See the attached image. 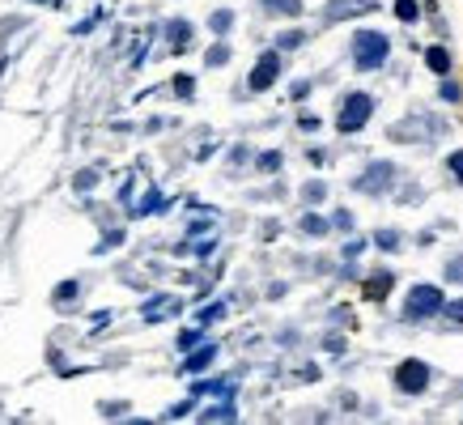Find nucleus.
<instances>
[{
	"label": "nucleus",
	"mask_w": 463,
	"mask_h": 425,
	"mask_svg": "<svg viewBox=\"0 0 463 425\" xmlns=\"http://www.w3.org/2000/svg\"><path fill=\"white\" fill-rule=\"evenodd\" d=\"M387 51H391V43H387V34H379V30H357L353 34V60H357V69H379L383 60H387Z\"/></svg>",
	"instance_id": "f257e3e1"
},
{
	"label": "nucleus",
	"mask_w": 463,
	"mask_h": 425,
	"mask_svg": "<svg viewBox=\"0 0 463 425\" xmlns=\"http://www.w3.org/2000/svg\"><path fill=\"white\" fill-rule=\"evenodd\" d=\"M370 111H374V98H370V94H348L344 106H340L336 128H340V132H357V128L370 120Z\"/></svg>",
	"instance_id": "f03ea898"
},
{
	"label": "nucleus",
	"mask_w": 463,
	"mask_h": 425,
	"mask_svg": "<svg viewBox=\"0 0 463 425\" xmlns=\"http://www.w3.org/2000/svg\"><path fill=\"white\" fill-rule=\"evenodd\" d=\"M442 310V289L438 285H417L413 294H408V302H404V315L408 319H429V315H438Z\"/></svg>",
	"instance_id": "7ed1b4c3"
},
{
	"label": "nucleus",
	"mask_w": 463,
	"mask_h": 425,
	"mask_svg": "<svg viewBox=\"0 0 463 425\" xmlns=\"http://www.w3.org/2000/svg\"><path fill=\"white\" fill-rule=\"evenodd\" d=\"M395 387H399V391H413V396L425 391V387H429V366H425V361H404V366L395 370Z\"/></svg>",
	"instance_id": "20e7f679"
},
{
	"label": "nucleus",
	"mask_w": 463,
	"mask_h": 425,
	"mask_svg": "<svg viewBox=\"0 0 463 425\" xmlns=\"http://www.w3.org/2000/svg\"><path fill=\"white\" fill-rule=\"evenodd\" d=\"M277 73H281V56H277V51H264L260 64H255V73H251V89H255V94L268 89V85L277 81Z\"/></svg>",
	"instance_id": "39448f33"
},
{
	"label": "nucleus",
	"mask_w": 463,
	"mask_h": 425,
	"mask_svg": "<svg viewBox=\"0 0 463 425\" xmlns=\"http://www.w3.org/2000/svg\"><path fill=\"white\" fill-rule=\"evenodd\" d=\"M391 179H395V166L391 162H374L366 171V179H357V192H383V187H391Z\"/></svg>",
	"instance_id": "423d86ee"
},
{
	"label": "nucleus",
	"mask_w": 463,
	"mask_h": 425,
	"mask_svg": "<svg viewBox=\"0 0 463 425\" xmlns=\"http://www.w3.org/2000/svg\"><path fill=\"white\" fill-rule=\"evenodd\" d=\"M374 5L370 0H332V9H328V17L336 22V17H353V13H370Z\"/></svg>",
	"instance_id": "0eeeda50"
},
{
	"label": "nucleus",
	"mask_w": 463,
	"mask_h": 425,
	"mask_svg": "<svg viewBox=\"0 0 463 425\" xmlns=\"http://www.w3.org/2000/svg\"><path fill=\"white\" fill-rule=\"evenodd\" d=\"M166 38H170L175 51H183V47L191 43V26H187V22H170V26H166Z\"/></svg>",
	"instance_id": "6e6552de"
},
{
	"label": "nucleus",
	"mask_w": 463,
	"mask_h": 425,
	"mask_svg": "<svg viewBox=\"0 0 463 425\" xmlns=\"http://www.w3.org/2000/svg\"><path fill=\"white\" fill-rule=\"evenodd\" d=\"M213 357H217V345H204L200 353H191V357L183 361V370H191V375H196V370H204V366H209Z\"/></svg>",
	"instance_id": "1a4fd4ad"
},
{
	"label": "nucleus",
	"mask_w": 463,
	"mask_h": 425,
	"mask_svg": "<svg viewBox=\"0 0 463 425\" xmlns=\"http://www.w3.org/2000/svg\"><path fill=\"white\" fill-rule=\"evenodd\" d=\"M425 64H429L434 73H442V77H446V73H450V56H446V47H429V51H425Z\"/></svg>",
	"instance_id": "9d476101"
},
{
	"label": "nucleus",
	"mask_w": 463,
	"mask_h": 425,
	"mask_svg": "<svg viewBox=\"0 0 463 425\" xmlns=\"http://www.w3.org/2000/svg\"><path fill=\"white\" fill-rule=\"evenodd\" d=\"M170 306H179L175 298H153V302H145V319H162V315H170Z\"/></svg>",
	"instance_id": "9b49d317"
},
{
	"label": "nucleus",
	"mask_w": 463,
	"mask_h": 425,
	"mask_svg": "<svg viewBox=\"0 0 463 425\" xmlns=\"http://www.w3.org/2000/svg\"><path fill=\"white\" fill-rule=\"evenodd\" d=\"M391 285H395L391 273H374V281L366 285V294H370V298H383V294H391Z\"/></svg>",
	"instance_id": "f8f14e48"
},
{
	"label": "nucleus",
	"mask_w": 463,
	"mask_h": 425,
	"mask_svg": "<svg viewBox=\"0 0 463 425\" xmlns=\"http://www.w3.org/2000/svg\"><path fill=\"white\" fill-rule=\"evenodd\" d=\"M264 9H268V13H289V17H293V13H302V0H264Z\"/></svg>",
	"instance_id": "ddd939ff"
},
{
	"label": "nucleus",
	"mask_w": 463,
	"mask_h": 425,
	"mask_svg": "<svg viewBox=\"0 0 463 425\" xmlns=\"http://www.w3.org/2000/svg\"><path fill=\"white\" fill-rule=\"evenodd\" d=\"M417 13H421L417 0H395V17L399 22H417Z\"/></svg>",
	"instance_id": "4468645a"
},
{
	"label": "nucleus",
	"mask_w": 463,
	"mask_h": 425,
	"mask_svg": "<svg viewBox=\"0 0 463 425\" xmlns=\"http://www.w3.org/2000/svg\"><path fill=\"white\" fill-rule=\"evenodd\" d=\"M158 208H162V196H158V192H149V196L132 208V217H145V212H158Z\"/></svg>",
	"instance_id": "2eb2a0df"
},
{
	"label": "nucleus",
	"mask_w": 463,
	"mask_h": 425,
	"mask_svg": "<svg viewBox=\"0 0 463 425\" xmlns=\"http://www.w3.org/2000/svg\"><path fill=\"white\" fill-rule=\"evenodd\" d=\"M209 26H213V30H217V34H226V30H230V26H234V13H230V9H217V13H213V22H209Z\"/></svg>",
	"instance_id": "dca6fc26"
},
{
	"label": "nucleus",
	"mask_w": 463,
	"mask_h": 425,
	"mask_svg": "<svg viewBox=\"0 0 463 425\" xmlns=\"http://www.w3.org/2000/svg\"><path fill=\"white\" fill-rule=\"evenodd\" d=\"M302 230H306V234H323V230H328V222H323V217H315V212H306V217H302Z\"/></svg>",
	"instance_id": "f3484780"
},
{
	"label": "nucleus",
	"mask_w": 463,
	"mask_h": 425,
	"mask_svg": "<svg viewBox=\"0 0 463 425\" xmlns=\"http://www.w3.org/2000/svg\"><path fill=\"white\" fill-rule=\"evenodd\" d=\"M204 60H209L213 69H217V64H226V60H230V47H226V43H217V47H209V56H204Z\"/></svg>",
	"instance_id": "a211bd4d"
},
{
	"label": "nucleus",
	"mask_w": 463,
	"mask_h": 425,
	"mask_svg": "<svg viewBox=\"0 0 463 425\" xmlns=\"http://www.w3.org/2000/svg\"><path fill=\"white\" fill-rule=\"evenodd\" d=\"M204 421H234V404H217L213 412H204Z\"/></svg>",
	"instance_id": "6ab92c4d"
},
{
	"label": "nucleus",
	"mask_w": 463,
	"mask_h": 425,
	"mask_svg": "<svg viewBox=\"0 0 463 425\" xmlns=\"http://www.w3.org/2000/svg\"><path fill=\"white\" fill-rule=\"evenodd\" d=\"M221 315H226V302H213V306L200 310V324H213V319H221Z\"/></svg>",
	"instance_id": "aec40b11"
},
{
	"label": "nucleus",
	"mask_w": 463,
	"mask_h": 425,
	"mask_svg": "<svg viewBox=\"0 0 463 425\" xmlns=\"http://www.w3.org/2000/svg\"><path fill=\"white\" fill-rule=\"evenodd\" d=\"M94 183H98V175H94V171H81V175L73 179V187H77V192H89Z\"/></svg>",
	"instance_id": "412c9836"
},
{
	"label": "nucleus",
	"mask_w": 463,
	"mask_h": 425,
	"mask_svg": "<svg viewBox=\"0 0 463 425\" xmlns=\"http://www.w3.org/2000/svg\"><path fill=\"white\" fill-rule=\"evenodd\" d=\"M374 243H379L383 251H395V247H399V234H395V230H383V234H379Z\"/></svg>",
	"instance_id": "4be33fe9"
},
{
	"label": "nucleus",
	"mask_w": 463,
	"mask_h": 425,
	"mask_svg": "<svg viewBox=\"0 0 463 425\" xmlns=\"http://www.w3.org/2000/svg\"><path fill=\"white\" fill-rule=\"evenodd\" d=\"M77 294H81V285H77V281H64V285L56 289V302H68V298H77Z\"/></svg>",
	"instance_id": "5701e85b"
},
{
	"label": "nucleus",
	"mask_w": 463,
	"mask_h": 425,
	"mask_svg": "<svg viewBox=\"0 0 463 425\" xmlns=\"http://www.w3.org/2000/svg\"><path fill=\"white\" fill-rule=\"evenodd\" d=\"M119 243H124V230H111L107 238H102V243H98V251H115Z\"/></svg>",
	"instance_id": "b1692460"
},
{
	"label": "nucleus",
	"mask_w": 463,
	"mask_h": 425,
	"mask_svg": "<svg viewBox=\"0 0 463 425\" xmlns=\"http://www.w3.org/2000/svg\"><path fill=\"white\" fill-rule=\"evenodd\" d=\"M446 166H450V175L463 183V149H455V153H450V162H446Z\"/></svg>",
	"instance_id": "393cba45"
},
{
	"label": "nucleus",
	"mask_w": 463,
	"mask_h": 425,
	"mask_svg": "<svg viewBox=\"0 0 463 425\" xmlns=\"http://www.w3.org/2000/svg\"><path fill=\"white\" fill-rule=\"evenodd\" d=\"M323 192H328L323 183H306V187H302V196H306V200H311V204H315V200H323Z\"/></svg>",
	"instance_id": "a878e982"
},
{
	"label": "nucleus",
	"mask_w": 463,
	"mask_h": 425,
	"mask_svg": "<svg viewBox=\"0 0 463 425\" xmlns=\"http://www.w3.org/2000/svg\"><path fill=\"white\" fill-rule=\"evenodd\" d=\"M302 38H306L302 30H289V34H281L277 43H281V47H302Z\"/></svg>",
	"instance_id": "bb28decb"
},
{
	"label": "nucleus",
	"mask_w": 463,
	"mask_h": 425,
	"mask_svg": "<svg viewBox=\"0 0 463 425\" xmlns=\"http://www.w3.org/2000/svg\"><path fill=\"white\" fill-rule=\"evenodd\" d=\"M277 166H281V153H264L260 157V171H277Z\"/></svg>",
	"instance_id": "cd10ccee"
},
{
	"label": "nucleus",
	"mask_w": 463,
	"mask_h": 425,
	"mask_svg": "<svg viewBox=\"0 0 463 425\" xmlns=\"http://www.w3.org/2000/svg\"><path fill=\"white\" fill-rule=\"evenodd\" d=\"M450 281H463V259H450V268H446Z\"/></svg>",
	"instance_id": "c85d7f7f"
},
{
	"label": "nucleus",
	"mask_w": 463,
	"mask_h": 425,
	"mask_svg": "<svg viewBox=\"0 0 463 425\" xmlns=\"http://www.w3.org/2000/svg\"><path fill=\"white\" fill-rule=\"evenodd\" d=\"M196 340H200V332H183V336H179V349H183V353H187V349H191V345H196Z\"/></svg>",
	"instance_id": "c756f323"
},
{
	"label": "nucleus",
	"mask_w": 463,
	"mask_h": 425,
	"mask_svg": "<svg viewBox=\"0 0 463 425\" xmlns=\"http://www.w3.org/2000/svg\"><path fill=\"white\" fill-rule=\"evenodd\" d=\"M187 412H191V404H187V400H183V404H175V408H170V412H166V417H170V421H179V417H187Z\"/></svg>",
	"instance_id": "7c9ffc66"
},
{
	"label": "nucleus",
	"mask_w": 463,
	"mask_h": 425,
	"mask_svg": "<svg viewBox=\"0 0 463 425\" xmlns=\"http://www.w3.org/2000/svg\"><path fill=\"white\" fill-rule=\"evenodd\" d=\"M175 89H179V94H183V98H187V94H191V89H196V85H191V77H179V81H175Z\"/></svg>",
	"instance_id": "2f4dec72"
},
{
	"label": "nucleus",
	"mask_w": 463,
	"mask_h": 425,
	"mask_svg": "<svg viewBox=\"0 0 463 425\" xmlns=\"http://www.w3.org/2000/svg\"><path fill=\"white\" fill-rule=\"evenodd\" d=\"M446 315H450V319H463V302H455V306H446Z\"/></svg>",
	"instance_id": "473e14b6"
}]
</instances>
